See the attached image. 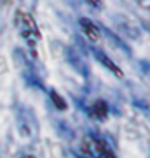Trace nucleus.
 <instances>
[{
  "instance_id": "5",
  "label": "nucleus",
  "mask_w": 150,
  "mask_h": 158,
  "mask_svg": "<svg viewBox=\"0 0 150 158\" xmlns=\"http://www.w3.org/2000/svg\"><path fill=\"white\" fill-rule=\"evenodd\" d=\"M86 4H89V6H93L94 9H101V0H84Z\"/></svg>"
},
{
  "instance_id": "2",
  "label": "nucleus",
  "mask_w": 150,
  "mask_h": 158,
  "mask_svg": "<svg viewBox=\"0 0 150 158\" xmlns=\"http://www.w3.org/2000/svg\"><path fill=\"white\" fill-rule=\"evenodd\" d=\"M89 49H91V53H93V56H94L96 60L103 65V67H106L112 74H113V76H117V77H122V70L119 69V65H115V62H113L112 58H108L106 53H103L101 49H98V48H94V46H91Z\"/></svg>"
},
{
  "instance_id": "1",
  "label": "nucleus",
  "mask_w": 150,
  "mask_h": 158,
  "mask_svg": "<svg viewBox=\"0 0 150 158\" xmlns=\"http://www.w3.org/2000/svg\"><path fill=\"white\" fill-rule=\"evenodd\" d=\"M16 25H17V30H19L21 37L26 40L30 46H35L37 42H39L40 32H39V28H37V23H35V19L30 16V14L19 11L16 14Z\"/></svg>"
},
{
  "instance_id": "4",
  "label": "nucleus",
  "mask_w": 150,
  "mask_h": 158,
  "mask_svg": "<svg viewBox=\"0 0 150 158\" xmlns=\"http://www.w3.org/2000/svg\"><path fill=\"white\" fill-rule=\"evenodd\" d=\"M68 58H70V62H72V65L75 69H79L80 70V74L82 76H87V72H86V65H84V62H80V58L73 53V51H68Z\"/></svg>"
},
{
  "instance_id": "3",
  "label": "nucleus",
  "mask_w": 150,
  "mask_h": 158,
  "mask_svg": "<svg viewBox=\"0 0 150 158\" xmlns=\"http://www.w3.org/2000/svg\"><path fill=\"white\" fill-rule=\"evenodd\" d=\"M80 27H82V30L86 32V35H87L89 39L96 40L98 37H100V30H98V27H96V25L91 21V19H86V18H82V19H80Z\"/></svg>"
}]
</instances>
